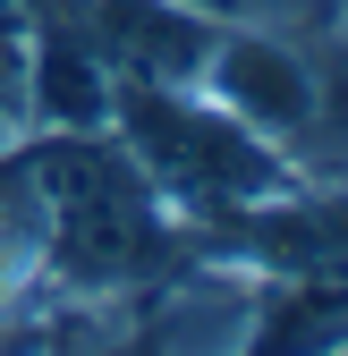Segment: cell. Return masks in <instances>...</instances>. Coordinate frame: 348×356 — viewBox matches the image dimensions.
Listing matches in <instances>:
<instances>
[{"label":"cell","instance_id":"cell-1","mask_svg":"<svg viewBox=\"0 0 348 356\" xmlns=\"http://www.w3.org/2000/svg\"><path fill=\"white\" fill-rule=\"evenodd\" d=\"M0 195L26 212L34 263L60 289H136L179 272V229L153 195V178L127 161V145H102L85 127H52L0 153Z\"/></svg>","mask_w":348,"mask_h":356},{"label":"cell","instance_id":"cell-2","mask_svg":"<svg viewBox=\"0 0 348 356\" xmlns=\"http://www.w3.org/2000/svg\"><path fill=\"white\" fill-rule=\"evenodd\" d=\"M111 127H119L127 161L153 178V195H170L179 212H204V220L297 187V161L280 153V136L246 127L238 111H221L196 85H119Z\"/></svg>","mask_w":348,"mask_h":356},{"label":"cell","instance_id":"cell-3","mask_svg":"<svg viewBox=\"0 0 348 356\" xmlns=\"http://www.w3.org/2000/svg\"><path fill=\"white\" fill-rule=\"evenodd\" d=\"M196 85L264 136H306L315 127V60L272 26H221Z\"/></svg>","mask_w":348,"mask_h":356},{"label":"cell","instance_id":"cell-4","mask_svg":"<svg viewBox=\"0 0 348 356\" xmlns=\"http://www.w3.org/2000/svg\"><path fill=\"white\" fill-rule=\"evenodd\" d=\"M34 127V85H26V34H0V153Z\"/></svg>","mask_w":348,"mask_h":356},{"label":"cell","instance_id":"cell-5","mask_svg":"<svg viewBox=\"0 0 348 356\" xmlns=\"http://www.w3.org/2000/svg\"><path fill=\"white\" fill-rule=\"evenodd\" d=\"M34 272H42V263H34V238H26V212L0 195V305H17Z\"/></svg>","mask_w":348,"mask_h":356},{"label":"cell","instance_id":"cell-6","mask_svg":"<svg viewBox=\"0 0 348 356\" xmlns=\"http://www.w3.org/2000/svg\"><path fill=\"white\" fill-rule=\"evenodd\" d=\"M0 34H26V0H0Z\"/></svg>","mask_w":348,"mask_h":356}]
</instances>
